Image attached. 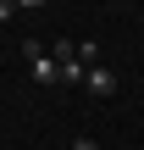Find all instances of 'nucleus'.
<instances>
[{"label":"nucleus","instance_id":"1","mask_svg":"<svg viewBox=\"0 0 144 150\" xmlns=\"http://www.w3.org/2000/svg\"><path fill=\"white\" fill-rule=\"evenodd\" d=\"M22 56H28V72H33V83H39V89H61V67H55L50 45H39V39H22Z\"/></svg>","mask_w":144,"mask_h":150},{"label":"nucleus","instance_id":"2","mask_svg":"<svg viewBox=\"0 0 144 150\" xmlns=\"http://www.w3.org/2000/svg\"><path fill=\"white\" fill-rule=\"evenodd\" d=\"M83 89H89V95H94V100H105V95H117V72H111V67H100V61H94V67H89V78H83Z\"/></svg>","mask_w":144,"mask_h":150},{"label":"nucleus","instance_id":"3","mask_svg":"<svg viewBox=\"0 0 144 150\" xmlns=\"http://www.w3.org/2000/svg\"><path fill=\"white\" fill-rule=\"evenodd\" d=\"M78 61H83V67H94V61H100V45H94V39H83V45H78Z\"/></svg>","mask_w":144,"mask_h":150},{"label":"nucleus","instance_id":"4","mask_svg":"<svg viewBox=\"0 0 144 150\" xmlns=\"http://www.w3.org/2000/svg\"><path fill=\"white\" fill-rule=\"evenodd\" d=\"M11 6H17V11H39L44 0H11Z\"/></svg>","mask_w":144,"mask_h":150},{"label":"nucleus","instance_id":"5","mask_svg":"<svg viewBox=\"0 0 144 150\" xmlns=\"http://www.w3.org/2000/svg\"><path fill=\"white\" fill-rule=\"evenodd\" d=\"M72 150H100V145H94V139H83V134H78V145H72Z\"/></svg>","mask_w":144,"mask_h":150}]
</instances>
